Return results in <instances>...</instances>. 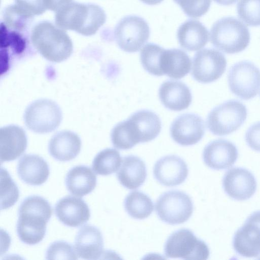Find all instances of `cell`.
<instances>
[{
  "mask_svg": "<svg viewBox=\"0 0 260 260\" xmlns=\"http://www.w3.org/2000/svg\"><path fill=\"white\" fill-rule=\"evenodd\" d=\"M238 0H214L216 3L223 6H229L235 4Z\"/></svg>",
  "mask_w": 260,
  "mask_h": 260,
  "instance_id": "74e56055",
  "label": "cell"
},
{
  "mask_svg": "<svg viewBox=\"0 0 260 260\" xmlns=\"http://www.w3.org/2000/svg\"><path fill=\"white\" fill-rule=\"evenodd\" d=\"M165 49L154 43H148L141 49L140 60L143 68L151 75H163L161 58Z\"/></svg>",
  "mask_w": 260,
  "mask_h": 260,
  "instance_id": "f546056e",
  "label": "cell"
},
{
  "mask_svg": "<svg viewBox=\"0 0 260 260\" xmlns=\"http://www.w3.org/2000/svg\"><path fill=\"white\" fill-rule=\"evenodd\" d=\"M247 115L246 106L241 102L230 100L214 108L208 114L206 124L213 135L223 136L237 131Z\"/></svg>",
  "mask_w": 260,
  "mask_h": 260,
  "instance_id": "5b68a950",
  "label": "cell"
},
{
  "mask_svg": "<svg viewBox=\"0 0 260 260\" xmlns=\"http://www.w3.org/2000/svg\"><path fill=\"white\" fill-rule=\"evenodd\" d=\"M15 7L29 18L41 15L47 10L43 0H15Z\"/></svg>",
  "mask_w": 260,
  "mask_h": 260,
  "instance_id": "e575fe53",
  "label": "cell"
},
{
  "mask_svg": "<svg viewBox=\"0 0 260 260\" xmlns=\"http://www.w3.org/2000/svg\"><path fill=\"white\" fill-rule=\"evenodd\" d=\"M188 17L199 18L209 10L211 0H173Z\"/></svg>",
  "mask_w": 260,
  "mask_h": 260,
  "instance_id": "836d02e7",
  "label": "cell"
},
{
  "mask_svg": "<svg viewBox=\"0 0 260 260\" xmlns=\"http://www.w3.org/2000/svg\"><path fill=\"white\" fill-rule=\"evenodd\" d=\"M81 141L75 133L69 131L60 132L54 135L48 144L50 154L61 161H70L80 153Z\"/></svg>",
  "mask_w": 260,
  "mask_h": 260,
  "instance_id": "603a6c76",
  "label": "cell"
},
{
  "mask_svg": "<svg viewBox=\"0 0 260 260\" xmlns=\"http://www.w3.org/2000/svg\"><path fill=\"white\" fill-rule=\"evenodd\" d=\"M75 249L83 259H99L104 252L103 238L100 230L91 225L82 227L75 237Z\"/></svg>",
  "mask_w": 260,
  "mask_h": 260,
  "instance_id": "d6986e66",
  "label": "cell"
},
{
  "mask_svg": "<svg viewBox=\"0 0 260 260\" xmlns=\"http://www.w3.org/2000/svg\"><path fill=\"white\" fill-rule=\"evenodd\" d=\"M210 40L215 48L228 54H235L247 48L250 35L248 27L240 20L225 17L213 24Z\"/></svg>",
  "mask_w": 260,
  "mask_h": 260,
  "instance_id": "277c9868",
  "label": "cell"
},
{
  "mask_svg": "<svg viewBox=\"0 0 260 260\" xmlns=\"http://www.w3.org/2000/svg\"><path fill=\"white\" fill-rule=\"evenodd\" d=\"M122 162L119 152L113 148H107L99 152L92 164L93 170L96 174L107 176L118 171Z\"/></svg>",
  "mask_w": 260,
  "mask_h": 260,
  "instance_id": "f1b7e54d",
  "label": "cell"
},
{
  "mask_svg": "<svg viewBox=\"0 0 260 260\" xmlns=\"http://www.w3.org/2000/svg\"><path fill=\"white\" fill-rule=\"evenodd\" d=\"M177 37L180 46L189 51L199 50L208 43L209 32L197 20L189 19L178 28Z\"/></svg>",
  "mask_w": 260,
  "mask_h": 260,
  "instance_id": "cb8c5ba5",
  "label": "cell"
},
{
  "mask_svg": "<svg viewBox=\"0 0 260 260\" xmlns=\"http://www.w3.org/2000/svg\"><path fill=\"white\" fill-rule=\"evenodd\" d=\"M17 172L19 177L27 184L39 186L45 183L50 174L49 166L42 157L26 154L18 161Z\"/></svg>",
  "mask_w": 260,
  "mask_h": 260,
  "instance_id": "44dd1931",
  "label": "cell"
},
{
  "mask_svg": "<svg viewBox=\"0 0 260 260\" xmlns=\"http://www.w3.org/2000/svg\"><path fill=\"white\" fill-rule=\"evenodd\" d=\"M222 186L230 197L235 200L244 201L255 193L256 181L249 171L236 167L226 172L222 179Z\"/></svg>",
  "mask_w": 260,
  "mask_h": 260,
  "instance_id": "5bb4252c",
  "label": "cell"
},
{
  "mask_svg": "<svg viewBox=\"0 0 260 260\" xmlns=\"http://www.w3.org/2000/svg\"><path fill=\"white\" fill-rule=\"evenodd\" d=\"M55 214L64 225L79 227L90 218V211L86 202L81 198L68 196L59 200L55 206Z\"/></svg>",
  "mask_w": 260,
  "mask_h": 260,
  "instance_id": "2e32d148",
  "label": "cell"
},
{
  "mask_svg": "<svg viewBox=\"0 0 260 260\" xmlns=\"http://www.w3.org/2000/svg\"><path fill=\"white\" fill-rule=\"evenodd\" d=\"M187 165L181 157L175 155L165 156L159 159L153 167L155 179L168 187L182 184L187 177Z\"/></svg>",
  "mask_w": 260,
  "mask_h": 260,
  "instance_id": "9a60e30c",
  "label": "cell"
},
{
  "mask_svg": "<svg viewBox=\"0 0 260 260\" xmlns=\"http://www.w3.org/2000/svg\"><path fill=\"white\" fill-rule=\"evenodd\" d=\"M191 62L188 54L179 49H165L161 58V69L163 75L179 79L188 74Z\"/></svg>",
  "mask_w": 260,
  "mask_h": 260,
  "instance_id": "4316f807",
  "label": "cell"
},
{
  "mask_svg": "<svg viewBox=\"0 0 260 260\" xmlns=\"http://www.w3.org/2000/svg\"><path fill=\"white\" fill-rule=\"evenodd\" d=\"M52 213L50 204L43 197L31 196L24 199L18 209L16 226L20 241L30 245L42 241Z\"/></svg>",
  "mask_w": 260,
  "mask_h": 260,
  "instance_id": "6da1fadb",
  "label": "cell"
},
{
  "mask_svg": "<svg viewBox=\"0 0 260 260\" xmlns=\"http://www.w3.org/2000/svg\"><path fill=\"white\" fill-rule=\"evenodd\" d=\"M245 139L250 148L260 152V121L253 124L248 128L245 133Z\"/></svg>",
  "mask_w": 260,
  "mask_h": 260,
  "instance_id": "d590c367",
  "label": "cell"
},
{
  "mask_svg": "<svg viewBox=\"0 0 260 260\" xmlns=\"http://www.w3.org/2000/svg\"><path fill=\"white\" fill-rule=\"evenodd\" d=\"M75 249L70 243L64 241H56L48 247L46 253L47 259H77Z\"/></svg>",
  "mask_w": 260,
  "mask_h": 260,
  "instance_id": "d6a6232c",
  "label": "cell"
},
{
  "mask_svg": "<svg viewBox=\"0 0 260 260\" xmlns=\"http://www.w3.org/2000/svg\"><path fill=\"white\" fill-rule=\"evenodd\" d=\"M143 3L148 5H155L161 3L164 0H140Z\"/></svg>",
  "mask_w": 260,
  "mask_h": 260,
  "instance_id": "f35d334b",
  "label": "cell"
},
{
  "mask_svg": "<svg viewBox=\"0 0 260 260\" xmlns=\"http://www.w3.org/2000/svg\"><path fill=\"white\" fill-rule=\"evenodd\" d=\"M237 12L239 18L247 25L260 26V0H239Z\"/></svg>",
  "mask_w": 260,
  "mask_h": 260,
  "instance_id": "1f68e13d",
  "label": "cell"
},
{
  "mask_svg": "<svg viewBox=\"0 0 260 260\" xmlns=\"http://www.w3.org/2000/svg\"><path fill=\"white\" fill-rule=\"evenodd\" d=\"M117 177L119 183L126 188L137 189L143 185L146 179L145 164L137 156H125L122 160Z\"/></svg>",
  "mask_w": 260,
  "mask_h": 260,
  "instance_id": "d4e9b609",
  "label": "cell"
},
{
  "mask_svg": "<svg viewBox=\"0 0 260 260\" xmlns=\"http://www.w3.org/2000/svg\"><path fill=\"white\" fill-rule=\"evenodd\" d=\"M238 151L231 142L218 139L208 143L204 148L203 159L209 168L216 170L232 167L237 161Z\"/></svg>",
  "mask_w": 260,
  "mask_h": 260,
  "instance_id": "e0dca14e",
  "label": "cell"
},
{
  "mask_svg": "<svg viewBox=\"0 0 260 260\" xmlns=\"http://www.w3.org/2000/svg\"><path fill=\"white\" fill-rule=\"evenodd\" d=\"M228 79L232 92L243 100H250L258 93L260 70L251 62L244 60L233 64Z\"/></svg>",
  "mask_w": 260,
  "mask_h": 260,
  "instance_id": "30bf717a",
  "label": "cell"
},
{
  "mask_svg": "<svg viewBox=\"0 0 260 260\" xmlns=\"http://www.w3.org/2000/svg\"><path fill=\"white\" fill-rule=\"evenodd\" d=\"M203 119L194 113L183 114L172 123L170 134L172 138L181 146H191L198 143L205 134Z\"/></svg>",
  "mask_w": 260,
  "mask_h": 260,
  "instance_id": "4fadbf2b",
  "label": "cell"
},
{
  "mask_svg": "<svg viewBox=\"0 0 260 260\" xmlns=\"http://www.w3.org/2000/svg\"><path fill=\"white\" fill-rule=\"evenodd\" d=\"M67 190L72 194L82 197L91 192L96 185V177L92 170L85 165L71 169L65 179Z\"/></svg>",
  "mask_w": 260,
  "mask_h": 260,
  "instance_id": "484cf974",
  "label": "cell"
},
{
  "mask_svg": "<svg viewBox=\"0 0 260 260\" xmlns=\"http://www.w3.org/2000/svg\"><path fill=\"white\" fill-rule=\"evenodd\" d=\"M62 118L61 110L54 101L40 99L26 108L24 120L26 127L38 134H47L56 129Z\"/></svg>",
  "mask_w": 260,
  "mask_h": 260,
  "instance_id": "52a82bcc",
  "label": "cell"
},
{
  "mask_svg": "<svg viewBox=\"0 0 260 260\" xmlns=\"http://www.w3.org/2000/svg\"><path fill=\"white\" fill-rule=\"evenodd\" d=\"M226 59L220 51L205 48L197 52L192 60L191 75L196 81L209 83L218 79L224 73Z\"/></svg>",
  "mask_w": 260,
  "mask_h": 260,
  "instance_id": "8fae6325",
  "label": "cell"
},
{
  "mask_svg": "<svg viewBox=\"0 0 260 260\" xmlns=\"http://www.w3.org/2000/svg\"><path fill=\"white\" fill-rule=\"evenodd\" d=\"M1 209H6L13 206L19 198V189L6 169L1 168Z\"/></svg>",
  "mask_w": 260,
  "mask_h": 260,
  "instance_id": "4dcf8cb0",
  "label": "cell"
},
{
  "mask_svg": "<svg viewBox=\"0 0 260 260\" xmlns=\"http://www.w3.org/2000/svg\"><path fill=\"white\" fill-rule=\"evenodd\" d=\"M30 39L38 51L51 62L63 61L73 52V43L69 36L48 21L36 25L32 30Z\"/></svg>",
  "mask_w": 260,
  "mask_h": 260,
  "instance_id": "3957f363",
  "label": "cell"
},
{
  "mask_svg": "<svg viewBox=\"0 0 260 260\" xmlns=\"http://www.w3.org/2000/svg\"><path fill=\"white\" fill-rule=\"evenodd\" d=\"M27 139L25 131L15 125H10L1 128V161L14 160L25 151Z\"/></svg>",
  "mask_w": 260,
  "mask_h": 260,
  "instance_id": "ac0fdd59",
  "label": "cell"
},
{
  "mask_svg": "<svg viewBox=\"0 0 260 260\" xmlns=\"http://www.w3.org/2000/svg\"><path fill=\"white\" fill-rule=\"evenodd\" d=\"M193 209L191 198L179 190H170L159 196L155 204V211L163 222L176 225L187 221Z\"/></svg>",
  "mask_w": 260,
  "mask_h": 260,
  "instance_id": "ba28073f",
  "label": "cell"
},
{
  "mask_svg": "<svg viewBox=\"0 0 260 260\" xmlns=\"http://www.w3.org/2000/svg\"><path fill=\"white\" fill-rule=\"evenodd\" d=\"M72 0H43L47 9L57 11L64 5L71 2Z\"/></svg>",
  "mask_w": 260,
  "mask_h": 260,
  "instance_id": "8d00e7d4",
  "label": "cell"
},
{
  "mask_svg": "<svg viewBox=\"0 0 260 260\" xmlns=\"http://www.w3.org/2000/svg\"><path fill=\"white\" fill-rule=\"evenodd\" d=\"M106 15L98 5L70 3L56 11V25L63 30H72L85 36L96 33L106 22Z\"/></svg>",
  "mask_w": 260,
  "mask_h": 260,
  "instance_id": "7a4b0ae2",
  "label": "cell"
},
{
  "mask_svg": "<svg viewBox=\"0 0 260 260\" xmlns=\"http://www.w3.org/2000/svg\"><path fill=\"white\" fill-rule=\"evenodd\" d=\"M114 35L116 43L121 50L135 52L140 50L149 39L150 28L143 18L128 15L118 22Z\"/></svg>",
  "mask_w": 260,
  "mask_h": 260,
  "instance_id": "9c48e42d",
  "label": "cell"
},
{
  "mask_svg": "<svg viewBox=\"0 0 260 260\" xmlns=\"http://www.w3.org/2000/svg\"><path fill=\"white\" fill-rule=\"evenodd\" d=\"M166 257L189 260L208 258L210 250L203 240L196 237L190 230L182 229L172 233L164 246Z\"/></svg>",
  "mask_w": 260,
  "mask_h": 260,
  "instance_id": "8992f818",
  "label": "cell"
},
{
  "mask_svg": "<svg viewBox=\"0 0 260 260\" xmlns=\"http://www.w3.org/2000/svg\"><path fill=\"white\" fill-rule=\"evenodd\" d=\"M124 207L127 213L136 219H144L149 217L153 211L151 199L145 193L135 190L125 197Z\"/></svg>",
  "mask_w": 260,
  "mask_h": 260,
  "instance_id": "83f0119b",
  "label": "cell"
},
{
  "mask_svg": "<svg viewBox=\"0 0 260 260\" xmlns=\"http://www.w3.org/2000/svg\"><path fill=\"white\" fill-rule=\"evenodd\" d=\"M133 133L139 143L151 141L159 135L161 124L159 117L153 112L141 110L128 119Z\"/></svg>",
  "mask_w": 260,
  "mask_h": 260,
  "instance_id": "7402d4cb",
  "label": "cell"
},
{
  "mask_svg": "<svg viewBox=\"0 0 260 260\" xmlns=\"http://www.w3.org/2000/svg\"><path fill=\"white\" fill-rule=\"evenodd\" d=\"M158 95L162 104L172 111H180L187 109L192 101L188 87L184 83L176 80H168L160 86Z\"/></svg>",
  "mask_w": 260,
  "mask_h": 260,
  "instance_id": "ffe728a7",
  "label": "cell"
},
{
  "mask_svg": "<svg viewBox=\"0 0 260 260\" xmlns=\"http://www.w3.org/2000/svg\"><path fill=\"white\" fill-rule=\"evenodd\" d=\"M233 245L239 255L254 257L260 254V211L252 213L235 233Z\"/></svg>",
  "mask_w": 260,
  "mask_h": 260,
  "instance_id": "7c38bea8",
  "label": "cell"
}]
</instances>
